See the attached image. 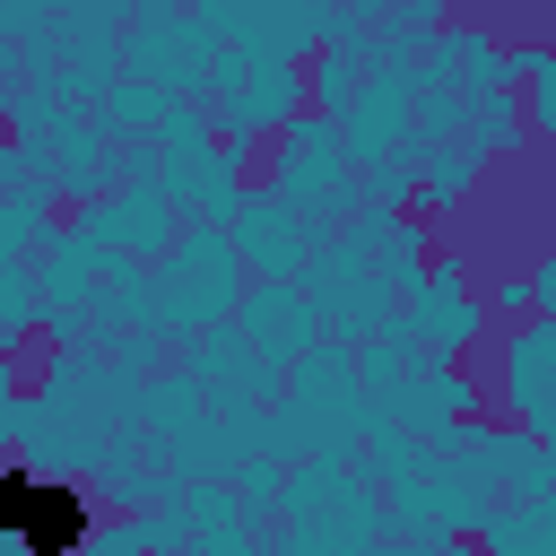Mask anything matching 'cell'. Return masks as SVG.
Listing matches in <instances>:
<instances>
[{
    "mask_svg": "<svg viewBox=\"0 0 556 556\" xmlns=\"http://www.w3.org/2000/svg\"><path fill=\"white\" fill-rule=\"evenodd\" d=\"M0 539L26 547V556H70L87 539V495L52 486L35 469H0Z\"/></svg>",
    "mask_w": 556,
    "mask_h": 556,
    "instance_id": "obj_1",
    "label": "cell"
}]
</instances>
